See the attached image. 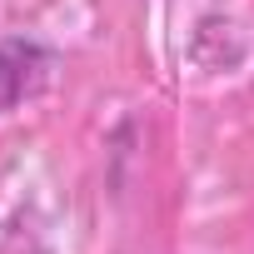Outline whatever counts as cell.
Masks as SVG:
<instances>
[{
  "label": "cell",
  "instance_id": "1",
  "mask_svg": "<svg viewBox=\"0 0 254 254\" xmlns=\"http://www.w3.org/2000/svg\"><path fill=\"white\" fill-rule=\"evenodd\" d=\"M50 80V55L35 40H0V115L35 100Z\"/></svg>",
  "mask_w": 254,
  "mask_h": 254
}]
</instances>
